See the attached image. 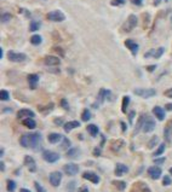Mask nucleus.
Wrapping results in <instances>:
<instances>
[{
  "mask_svg": "<svg viewBox=\"0 0 172 192\" xmlns=\"http://www.w3.org/2000/svg\"><path fill=\"white\" fill-rule=\"evenodd\" d=\"M171 178H170V176H167V175H166V176H164V179H162V185H164V186H169V185H171Z\"/></svg>",
  "mask_w": 172,
  "mask_h": 192,
  "instance_id": "40",
  "label": "nucleus"
},
{
  "mask_svg": "<svg viewBox=\"0 0 172 192\" xmlns=\"http://www.w3.org/2000/svg\"><path fill=\"white\" fill-rule=\"evenodd\" d=\"M123 4H125V0H112L113 6H119V5H123Z\"/></svg>",
  "mask_w": 172,
  "mask_h": 192,
  "instance_id": "44",
  "label": "nucleus"
},
{
  "mask_svg": "<svg viewBox=\"0 0 172 192\" xmlns=\"http://www.w3.org/2000/svg\"><path fill=\"white\" fill-rule=\"evenodd\" d=\"M10 20H11V15H10V13H7V12L2 13V16H1V22L6 23V22H9Z\"/></svg>",
  "mask_w": 172,
  "mask_h": 192,
  "instance_id": "39",
  "label": "nucleus"
},
{
  "mask_svg": "<svg viewBox=\"0 0 172 192\" xmlns=\"http://www.w3.org/2000/svg\"><path fill=\"white\" fill-rule=\"evenodd\" d=\"M153 114L156 116V118L159 120V121H162L164 118H165V110L160 108V106H155L154 109H153Z\"/></svg>",
  "mask_w": 172,
  "mask_h": 192,
  "instance_id": "19",
  "label": "nucleus"
},
{
  "mask_svg": "<svg viewBox=\"0 0 172 192\" xmlns=\"http://www.w3.org/2000/svg\"><path fill=\"white\" fill-rule=\"evenodd\" d=\"M127 172H128V167L127 166L123 164V163H118L116 164V167H115V175L116 176H121V175H124Z\"/></svg>",
  "mask_w": 172,
  "mask_h": 192,
  "instance_id": "15",
  "label": "nucleus"
},
{
  "mask_svg": "<svg viewBox=\"0 0 172 192\" xmlns=\"http://www.w3.org/2000/svg\"><path fill=\"white\" fill-rule=\"evenodd\" d=\"M23 126H26L27 128H30V129H33L36 127V123H35V121L33 120V117H29V118H24L23 120Z\"/></svg>",
  "mask_w": 172,
  "mask_h": 192,
  "instance_id": "25",
  "label": "nucleus"
},
{
  "mask_svg": "<svg viewBox=\"0 0 172 192\" xmlns=\"http://www.w3.org/2000/svg\"><path fill=\"white\" fill-rule=\"evenodd\" d=\"M40 28V22H32L30 23V25H29V30L30 32H36L38 29Z\"/></svg>",
  "mask_w": 172,
  "mask_h": 192,
  "instance_id": "37",
  "label": "nucleus"
},
{
  "mask_svg": "<svg viewBox=\"0 0 172 192\" xmlns=\"http://www.w3.org/2000/svg\"><path fill=\"white\" fill-rule=\"evenodd\" d=\"M125 45H126V47L130 48V51L132 52L133 56L137 55L138 48H139V46H138L137 42H135V41H132V40H126V41H125Z\"/></svg>",
  "mask_w": 172,
  "mask_h": 192,
  "instance_id": "16",
  "label": "nucleus"
},
{
  "mask_svg": "<svg viewBox=\"0 0 172 192\" xmlns=\"http://www.w3.org/2000/svg\"><path fill=\"white\" fill-rule=\"evenodd\" d=\"M113 185L119 190V191H124L126 189V182L125 181H120V180H114L113 181Z\"/></svg>",
  "mask_w": 172,
  "mask_h": 192,
  "instance_id": "27",
  "label": "nucleus"
},
{
  "mask_svg": "<svg viewBox=\"0 0 172 192\" xmlns=\"http://www.w3.org/2000/svg\"><path fill=\"white\" fill-rule=\"evenodd\" d=\"M154 128H155V122H154V120L153 118H150L149 116H147V118H146V121H144V124H143V132L144 133H150V132H153L154 131Z\"/></svg>",
  "mask_w": 172,
  "mask_h": 192,
  "instance_id": "9",
  "label": "nucleus"
},
{
  "mask_svg": "<svg viewBox=\"0 0 172 192\" xmlns=\"http://www.w3.org/2000/svg\"><path fill=\"white\" fill-rule=\"evenodd\" d=\"M40 145H41V134L40 133H29V149L38 151Z\"/></svg>",
  "mask_w": 172,
  "mask_h": 192,
  "instance_id": "1",
  "label": "nucleus"
},
{
  "mask_svg": "<svg viewBox=\"0 0 172 192\" xmlns=\"http://www.w3.org/2000/svg\"><path fill=\"white\" fill-rule=\"evenodd\" d=\"M121 127H123V132H125L126 131V126H125L124 122H121Z\"/></svg>",
  "mask_w": 172,
  "mask_h": 192,
  "instance_id": "58",
  "label": "nucleus"
},
{
  "mask_svg": "<svg viewBox=\"0 0 172 192\" xmlns=\"http://www.w3.org/2000/svg\"><path fill=\"white\" fill-rule=\"evenodd\" d=\"M16 190V182L13 180H7V191L13 192Z\"/></svg>",
  "mask_w": 172,
  "mask_h": 192,
  "instance_id": "35",
  "label": "nucleus"
},
{
  "mask_svg": "<svg viewBox=\"0 0 172 192\" xmlns=\"http://www.w3.org/2000/svg\"><path fill=\"white\" fill-rule=\"evenodd\" d=\"M164 47H160L158 51H155V53H154V58H159V57H161V55L164 53Z\"/></svg>",
  "mask_w": 172,
  "mask_h": 192,
  "instance_id": "43",
  "label": "nucleus"
},
{
  "mask_svg": "<svg viewBox=\"0 0 172 192\" xmlns=\"http://www.w3.org/2000/svg\"><path fill=\"white\" fill-rule=\"evenodd\" d=\"M34 116L35 114L32 110H29V109H22V110H20L17 113V117L18 118H29V117H34Z\"/></svg>",
  "mask_w": 172,
  "mask_h": 192,
  "instance_id": "14",
  "label": "nucleus"
},
{
  "mask_svg": "<svg viewBox=\"0 0 172 192\" xmlns=\"http://www.w3.org/2000/svg\"><path fill=\"white\" fill-rule=\"evenodd\" d=\"M61 104H62V106H63L66 110H68V109H69V106H68V104H67V100H66V99H62Z\"/></svg>",
  "mask_w": 172,
  "mask_h": 192,
  "instance_id": "47",
  "label": "nucleus"
},
{
  "mask_svg": "<svg viewBox=\"0 0 172 192\" xmlns=\"http://www.w3.org/2000/svg\"><path fill=\"white\" fill-rule=\"evenodd\" d=\"M0 169L2 170V172H4V170H5V164H4V163H2V162H1V163H0Z\"/></svg>",
  "mask_w": 172,
  "mask_h": 192,
  "instance_id": "57",
  "label": "nucleus"
},
{
  "mask_svg": "<svg viewBox=\"0 0 172 192\" xmlns=\"http://www.w3.org/2000/svg\"><path fill=\"white\" fill-rule=\"evenodd\" d=\"M79 192H89V189L86 186H82V187L79 189Z\"/></svg>",
  "mask_w": 172,
  "mask_h": 192,
  "instance_id": "53",
  "label": "nucleus"
},
{
  "mask_svg": "<svg viewBox=\"0 0 172 192\" xmlns=\"http://www.w3.org/2000/svg\"><path fill=\"white\" fill-rule=\"evenodd\" d=\"M87 132H89L92 136H96L98 134V127H97L96 124H89V126H87Z\"/></svg>",
  "mask_w": 172,
  "mask_h": 192,
  "instance_id": "28",
  "label": "nucleus"
},
{
  "mask_svg": "<svg viewBox=\"0 0 172 192\" xmlns=\"http://www.w3.org/2000/svg\"><path fill=\"white\" fill-rule=\"evenodd\" d=\"M133 116H135V111H131L130 115H128V118H130V123H132V121H133Z\"/></svg>",
  "mask_w": 172,
  "mask_h": 192,
  "instance_id": "51",
  "label": "nucleus"
},
{
  "mask_svg": "<svg viewBox=\"0 0 172 192\" xmlns=\"http://www.w3.org/2000/svg\"><path fill=\"white\" fill-rule=\"evenodd\" d=\"M80 126V123L78 122V121H69V122H67V123H64V131L67 132V133H69L70 131H73L74 128H78Z\"/></svg>",
  "mask_w": 172,
  "mask_h": 192,
  "instance_id": "20",
  "label": "nucleus"
},
{
  "mask_svg": "<svg viewBox=\"0 0 172 192\" xmlns=\"http://www.w3.org/2000/svg\"><path fill=\"white\" fill-rule=\"evenodd\" d=\"M164 151H165V144L162 143V144H160V145H159V149L155 151L154 156H156V157H158V156H160V155H162V152H164Z\"/></svg>",
  "mask_w": 172,
  "mask_h": 192,
  "instance_id": "38",
  "label": "nucleus"
},
{
  "mask_svg": "<svg viewBox=\"0 0 172 192\" xmlns=\"http://www.w3.org/2000/svg\"><path fill=\"white\" fill-rule=\"evenodd\" d=\"M69 146H70V140L67 139V138H63L62 139V144H61V149L62 150H67V149H69Z\"/></svg>",
  "mask_w": 172,
  "mask_h": 192,
  "instance_id": "33",
  "label": "nucleus"
},
{
  "mask_svg": "<svg viewBox=\"0 0 172 192\" xmlns=\"http://www.w3.org/2000/svg\"><path fill=\"white\" fill-rule=\"evenodd\" d=\"M62 139H63V136H61V134H58V133H50L49 136H47V140H49L51 144H57V143H59Z\"/></svg>",
  "mask_w": 172,
  "mask_h": 192,
  "instance_id": "18",
  "label": "nucleus"
},
{
  "mask_svg": "<svg viewBox=\"0 0 172 192\" xmlns=\"http://www.w3.org/2000/svg\"><path fill=\"white\" fill-rule=\"evenodd\" d=\"M131 1H132L135 5H142V1H143V0H131Z\"/></svg>",
  "mask_w": 172,
  "mask_h": 192,
  "instance_id": "54",
  "label": "nucleus"
},
{
  "mask_svg": "<svg viewBox=\"0 0 172 192\" xmlns=\"http://www.w3.org/2000/svg\"><path fill=\"white\" fill-rule=\"evenodd\" d=\"M93 155H95V156H100V155H101V150H100L98 147H96V149L93 150Z\"/></svg>",
  "mask_w": 172,
  "mask_h": 192,
  "instance_id": "49",
  "label": "nucleus"
},
{
  "mask_svg": "<svg viewBox=\"0 0 172 192\" xmlns=\"http://www.w3.org/2000/svg\"><path fill=\"white\" fill-rule=\"evenodd\" d=\"M49 180H50V184L53 187H57V186H59V184L62 181V174L59 172H52V173H50Z\"/></svg>",
  "mask_w": 172,
  "mask_h": 192,
  "instance_id": "6",
  "label": "nucleus"
},
{
  "mask_svg": "<svg viewBox=\"0 0 172 192\" xmlns=\"http://www.w3.org/2000/svg\"><path fill=\"white\" fill-rule=\"evenodd\" d=\"M20 144L26 149H29V133H26L21 136L20 139Z\"/></svg>",
  "mask_w": 172,
  "mask_h": 192,
  "instance_id": "23",
  "label": "nucleus"
},
{
  "mask_svg": "<svg viewBox=\"0 0 172 192\" xmlns=\"http://www.w3.org/2000/svg\"><path fill=\"white\" fill-rule=\"evenodd\" d=\"M55 123L58 124V126L63 124V118H55Z\"/></svg>",
  "mask_w": 172,
  "mask_h": 192,
  "instance_id": "50",
  "label": "nucleus"
},
{
  "mask_svg": "<svg viewBox=\"0 0 172 192\" xmlns=\"http://www.w3.org/2000/svg\"><path fill=\"white\" fill-rule=\"evenodd\" d=\"M128 104H130V97L125 96V97L123 98V105H121V110H123V113H126L127 111V106H128Z\"/></svg>",
  "mask_w": 172,
  "mask_h": 192,
  "instance_id": "30",
  "label": "nucleus"
},
{
  "mask_svg": "<svg viewBox=\"0 0 172 192\" xmlns=\"http://www.w3.org/2000/svg\"><path fill=\"white\" fill-rule=\"evenodd\" d=\"M159 4H160V0H155L154 1V5H159Z\"/></svg>",
  "mask_w": 172,
  "mask_h": 192,
  "instance_id": "60",
  "label": "nucleus"
},
{
  "mask_svg": "<svg viewBox=\"0 0 172 192\" xmlns=\"http://www.w3.org/2000/svg\"><path fill=\"white\" fill-rule=\"evenodd\" d=\"M170 174H172V167H171V169H170Z\"/></svg>",
  "mask_w": 172,
  "mask_h": 192,
  "instance_id": "62",
  "label": "nucleus"
},
{
  "mask_svg": "<svg viewBox=\"0 0 172 192\" xmlns=\"http://www.w3.org/2000/svg\"><path fill=\"white\" fill-rule=\"evenodd\" d=\"M141 192H151V191H150V189L147 186V185H144V184L142 182V189H141Z\"/></svg>",
  "mask_w": 172,
  "mask_h": 192,
  "instance_id": "46",
  "label": "nucleus"
},
{
  "mask_svg": "<svg viewBox=\"0 0 172 192\" xmlns=\"http://www.w3.org/2000/svg\"><path fill=\"white\" fill-rule=\"evenodd\" d=\"M165 96H166V97H169V98H172V88H170V90L166 91V92H165Z\"/></svg>",
  "mask_w": 172,
  "mask_h": 192,
  "instance_id": "48",
  "label": "nucleus"
},
{
  "mask_svg": "<svg viewBox=\"0 0 172 192\" xmlns=\"http://www.w3.org/2000/svg\"><path fill=\"white\" fill-rule=\"evenodd\" d=\"M74 187H75V181H70L68 185H67V191L74 192Z\"/></svg>",
  "mask_w": 172,
  "mask_h": 192,
  "instance_id": "42",
  "label": "nucleus"
},
{
  "mask_svg": "<svg viewBox=\"0 0 172 192\" xmlns=\"http://www.w3.org/2000/svg\"><path fill=\"white\" fill-rule=\"evenodd\" d=\"M164 134H165V139H167V143H171V128L170 127L165 128Z\"/></svg>",
  "mask_w": 172,
  "mask_h": 192,
  "instance_id": "34",
  "label": "nucleus"
},
{
  "mask_svg": "<svg viewBox=\"0 0 172 192\" xmlns=\"http://www.w3.org/2000/svg\"><path fill=\"white\" fill-rule=\"evenodd\" d=\"M133 93L136 96H139L142 98H151L156 94V91L153 90V88H148V90H144V88H137V90L133 91Z\"/></svg>",
  "mask_w": 172,
  "mask_h": 192,
  "instance_id": "5",
  "label": "nucleus"
},
{
  "mask_svg": "<svg viewBox=\"0 0 172 192\" xmlns=\"http://www.w3.org/2000/svg\"><path fill=\"white\" fill-rule=\"evenodd\" d=\"M0 98H1V100H4V102H6V100H9V98H10V96H9V92L6 90H2L0 92Z\"/></svg>",
  "mask_w": 172,
  "mask_h": 192,
  "instance_id": "36",
  "label": "nucleus"
},
{
  "mask_svg": "<svg viewBox=\"0 0 172 192\" xmlns=\"http://www.w3.org/2000/svg\"><path fill=\"white\" fill-rule=\"evenodd\" d=\"M28 82H29V86L32 90H35L36 88V85L39 82V76L36 74H30L28 75Z\"/></svg>",
  "mask_w": 172,
  "mask_h": 192,
  "instance_id": "17",
  "label": "nucleus"
},
{
  "mask_svg": "<svg viewBox=\"0 0 172 192\" xmlns=\"http://www.w3.org/2000/svg\"><path fill=\"white\" fill-rule=\"evenodd\" d=\"M63 170L67 175H75L79 173V166L75 164V163H69V164H66L63 167Z\"/></svg>",
  "mask_w": 172,
  "mask_h": 192,
  "instance_id": "8",
  "label": "nucleus"
},
{
  "mask_svg": "<svg viewBox=\"0 0 172 192\" xmlns=\"http://www.w3.org/2000/svg\"><path fill=\"white\" fill-rule=\"evenodd\" d=\"M43 158L49 163H55L59 159V155L55 151H50V150H45L43 151Z\"/></svg>",
  "mask_w": 172,
  "mask_h": 192,
  "instance_id": "4",
  "label": "nucleus"
},
{
  "mask_svg": "<svg viewBox=\"0 0 172 192\" xmlns=\"http://www.w3.org/2000/svg\"><path fill=\"white\" fill-rule=\"evenodd\" d=\"M44 63L49 67H53V65H59L61 60H59V58L55 56H47L44 58Z\"/></svg>",
  "mask_w": 172,
  "mask_h": 192,
  "instance_id": "13",
  "label": "nucleus"
},
{
  "mask_svg": "<svg viewBox=\"0 0 172 192\" xmlns=\"http://www.w3.org/2000/svg\"><path fill=\"white\" fill-rule=\"evenodd\" d=\"M158 143H159V138H158L156 136H153L149 141H148V149H154V147L156 146Z\"/></svg>",
  "mask_w": 172,
  "mask_h": 192,
  "instance_id": "32",
  "label": "nucleus"
},
{
  "mask_svg": "<svg viewBox=\"0 0 172 192\" xmlns=\"http://www.w3.org/2000/svg\"><path fill=\"white\" fill-rule=\"evenodd\" d=\"M124 140H121V139H119V140H114L113 143H112V150L114 151V152H119L120 151V149L124 146Z\"/></svg>",
  "mask_w": 172,
  "mask_h": 192,
  "instance_id": "21",
  "label": "nucleus"
},
{
  "mask_svg": "<svg viewBox=\"0 0 172 192\" xmlns=\"http://www.w3.org/2000/svg\"><path fill=\"white\" fill-rule=\"evenodd\" d=\"M109 96H110V92H109L108 90L102 88V90L100 91V93H98V100H100V103H102L104 99H107Z\"/></svg>",
  "mask_w": 172,
  "mask_h": 192,
  "instance_id": "26",
  "label": "nucleus"
},
{
  "mask_svg": "<svg viewBox=\"0 0 172 192\" xmlns=\"http://www.w3.org/2000/svg\"><path fill=\"white\" fill-rule=\"evenodd\" d=\"M24 164H26V167L30 170L32 173L36 172V163H35V161L33 157L26 156V157H24Z\"/></svg>",
  "mask_w": 172,
  "mask_h": 192,
  "instance_id": "12",
  "label": "nucleus"
},
{
  "mask_svg": "<svg viewBox=\"0 0 172 192\" xmlns=\"http://www.w3.org/2000/svg\"><path fill=\"white\" fill-rule=\"evenodd\" d=\"M79 155H80V150L77 149V147H72L67 151V156L69 158H78Z\"/></svg>",
  "mask_w": 172,
  "mask_h": 192,
  "instance_id": "22",
  "label": "nucleus"
},
{
  "mask_svg": "<svg viewBox=\"0 0 172 192\" xmlns=\"http://www.w3.org/2000/svg\"><path fill=\"white\" fill-rule=\"evenodd\" d=\"M166 110L172 111V104H166Z\"/></svg>",
  "mask_w": 172,
  "mask_h": 192,
  "instance_id": "56",
  "label": "nucleus"
},
{
  "mask_svg": "<svg viewBox=\"0 0 172 192\" xmlns=\"http://www.w3.org/2000/svg\"><path fill=\"white\" fill-rule=\"evenodd\" d=\"M82 178L85 179V180H89L93 182V184H98L100 182V176L96 174V173H93V172H85L84 174H82Z\"/></svg>",
  "mask_w": 172,
  "mask_h": 192,
  "instance_id": "11",
  "label": "nucleus"
},
{
  "mask_svg": "<svg viewBox=\"0 0 172 192\" xmlns=\"http://www.w3.org/2000/svg\"><path fill=\"white\" fill-rule=\"evenodd\" d=\"M161 173H162V170H161V168L160 167H158V166H153V167H150L149 169H148L149 176L151 179H154V180H158V179L160 178Z\"/></svg>",
  "mask_w": 172,
  "mask_h": 192,
  "instance_id": "10",
  "label": "nucleus"
},
{
  "mask_svg": "<svg viewBox=\"0 0 172 192\" xmlns=\"http://www.w3.org/2000/svg\"><path fill=\"white\" fill-rule=\"evenodd\" d=\"M81 118H82L84 122H87V121L91 118V113H90L89 109H85V110L82 111V114H81Z\"/></svg>",
  "mask_w": 172,
  "mask_h": 192,
  "instance_id": "31",
  "label": "nucleus"
},
{
  "mask_svg": "<svg viewBox=\"0 0 172 192\" xmlns=\"http://www.w3.org/2000/svg\"><path fill=\"white\" fill-rule=\"evenodd\" d=\"M154 53H155V51H154V50H151V51H149L148 53H146L144 57H146V58H148V57H150V56H154Z\"/></svg>",
  "mask_w": 172,
  "mask_h": 192,
  "instance_id": "52",
  "label": "nucleus"
},
{
  "mask_svg": "<svg viewBox=\"0 0 172 192\" xmlns=\"http://www.w3.org/2000/svg\"><path fill=\"white\" fill-rule=\"evenodd\" d=\"M146 118H147V116H146V115H141V117H139V120H138L137 126H136V128H135V132H133V134L138 133V132L141 131V128H143V124H144Z\"/></svg>",
  "mask_w": 172,
  "mask_h": 192,
  "instance_id": "24",
  "label": "nucleus"
},
{
  "mask_svg": "<svg viewBox=\"0 0 172 192\" xmlns=\"http://www.w3.org/2000/svg\"><path fill=\"white\" fill-rule=\"evenodd\" d=\"M41 41H43V39H41V36L38 34L33 35L32 38H30V42L33 44V45H40L41 44Z\"/></svg>",
  "mask_w": 172,
  "mask_h": 192,
  "instance_id": "29",
  "label": "nucleus"
},
{
  "mask_svg": "<svg viewBox=\"0 0 172 192\" xmlns=\"http://www.w3.org/2000/svg\"><path fill=\"white\" fill-rule=\"evenodd\" d=\"M137 22H138L137 16H135V15H130L128 18H127V21L125 22V24H124V27H123V29L128 33V32H131V30H133V29L136 28Z\"/></svg>",
  "mask_w": 172,
  "mask_h": 192,
  "instance_id": "2",
  "label": "nucleus"
},
{
  "mask_svg": "<svg viewBox=\"0 0 172 192\" xmlns=\"http://www.w3.org/2000/svg\"><path fill=\"white\" fill-rule=\"evenodd\" d=\"M154 69H156V65H150V67H147V70H148V71H153Z\"/></svg>",
  "mask_w": 172,
  "mask_h": 192,
  "instance_id": "55",
  "label": "nucleus"
},
{
  "mask_svg": "<svg viewBox=\"0 0 172 192\" xmlns=\"http://www.w3.org/2000/svg\"><path fill=\"white\" fill-rule=\"evenodd\" d=\"M34 186H35V189H36V192H46V190L38 182V181H35L34 182Z\"/></svg>",
  "mask_w": 172,
  "mask_h": 192,
  "instance_id": "41",
  "label": "nucleus"
},
{
  "mask_svg": "<svg viewBox=\"0 0 172 192\" xmlns=\"http://www.w3.org/2000/svg\"><path fill=\"white\" fill-rule=\"evenodd\" d=\"M7 58L11 62H23V60L27 59V56L24 53H18V52H15V51H9Z\"/></svg>",
  "mask_w": 172,
  "mask_h": 192,
  "instance_id": "7",
  "label": "nucleus"
},
{
  "mask_svg": "<svg viewBox=\"0 0 172 192\" xmlns=\"http://www.w3.org/2000/svg\"><path fill=\"white\" fill-rule=\"evenodd\" d=\"M47 18L52 22H63L66 20V16L64 13L59 10H56V11H51L47 13Z\"/></svg>",
  "mask_w": 172,
  "mask_h": 192,
  "instance_id": "3",
  "label": "nucleus"
},
{
  "mask_svg": "<svg viewBox=\"0 0 172 192\" xmlns=\"http://www.w3.org/2000/svg\"><path fill=\"white\" fill-rule=\"evenodd\" d=\"M165 161H166V158H165V157L156 158V159H154V163H155V164H162Z\"/></svg>",
  "mask_w": 172,
  "mask_h": 192,
  "instance_id": "45",
  "label": "nucleus"
},
{
  "mask_svg": "<svg viewBox=\"0 0 172 192\" xmlns=\"http://www.w3.org/2000/svg\"><path fill=\"white\" fill-rule=\"evenodd\" d=\"M2 56H4L2 55V48H0V58H2Z\"/></svg>",
  "mask_w": 172,
  "mask_h": 192,
  "instance_id": "61",
  "label": "nucleus"
},
{
  "mask_svg": "<svg viewBox=\"0 0 172 192\" xmlns=\"http://www.w3.org/2000/svg\"><path fill=\"white\" fill-rule=\"evenodd\" d=\"M20 192H30L29 190H27V189H21V191Z\"/></svg>",
  "mask_w": 172,
  "mask_h": 192,
  "instance_id": "59",
  "label": "nucleus"
}]
</instances>
